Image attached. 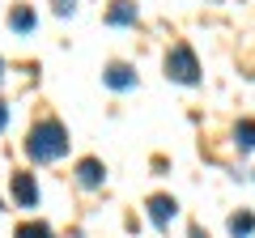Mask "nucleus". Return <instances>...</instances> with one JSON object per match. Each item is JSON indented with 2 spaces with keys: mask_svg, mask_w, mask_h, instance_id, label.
I'll use <instances>...</instances> for the list:
<instances>
[{
  "mask_svg": "<svg viewBox=\"0 0 255 238\" xmlns=\"http://www.w3.org/2000/svg\"><path fill=\"white\" fill-rule=\"evenodd\" d=\"M26 153L34 157V162H55V157L68 153V132H64L60 119H38L34 128H30Z\"/></svg>",
  "mask_w": 255,
  "mask_h": 238,
  "instance_id": "1",
  "label": "nucleus"
},
{
  "mask_svg": "<svg viewBox=\"0 0 255 238\" xmlns=\"http://www.w3.org/2000/svg\"><path fill=\"white\" fill-rule=\"evenodd\" d=\"M166 77H174V81H183V85H196L200 64H196V55H191L187 43H179L170 55H166Z\"/></svg>",
  "mask_w": 255,
  "mask_h": 238,
  "instance_id": "2",
  "label": "nucleus"
},
{
  "mask_svg": "<svg viewBox=\"0 0 255 238\" xmlns=\"http://www.w3.org/2000/svg\"><path fill=\"white\" fill-rule=\"evenodd\" d=\"M13 196H17V204H26V209H34L38 204V183H34V174H13Z\"/></svg>",
  "mask_w": 255,
  "mask_h": 238,
  "instance_id": "3",
  "label": "nucleus"
},
{
  "mask_svg": "<svg viewBox=\"0 0 255 238\" xmlns=\"http://www.w3.org/2000/svg\"><path fill=\"white\" fill-rule=\"evenodd\" d=\"M174 209H179V204H174L170 196H153V200H149V217H153V226L166 230V226H170V217H174Z\"/></svg>",
  "mask_w": 255,
  "mask_h": 238,
  "instance_id": "4",
  "label": "nucleus"
},
{
  "mask_svg": "<svg viewBox=\"0 0 255 238\" xmlns=\"http://www.w3.org/2000/svg\"><path fill=\"white\" fill-rule=\"evenodd\" d=\"M107 85L111 90H128V85H136V73H132L128 64H111L107 68Z\"/></svg>",
  "mask_w": 255,
  "mask_h": 238,
  "instance_id": "5",
  "label": "nucleus"
},
{
  "mask_svg": "<svg viewBox=\"0 0 255 238\" xmlns=\"http://www.w3.org/2000/svg\"><path fill=\"white\" fill-rule=\"evenodd\" d=\"M77 179H81V187H98V183H102V162L85 157V162L77 166Z\"/></svg>",
  "mask_w": 255,
  "mask_h": 238,
  "instance_id": "6",
  "label": "nucleus"
},
{
  "mask_svg": "<svg viewBox=\"0 0 255 238\" xmlns=\"http://www.w3.org/2000/svg\"><path fill=\"white\" fill-rule=\"evenodd\" d=\"M128 21H136V4L132 0H115L111 4V26H128Z\"/></svg>",
  "mask_w": 255,
  "mask_h": 238,
  "instance_id": "7",
  "label": "nucleus"
},
{
  "mask_svg": "<svg viewBox=\"0 0 255 238\" xmlns=\"http://www.w3.org/2000/svg\"><path fill=\"white\" fill-rule=\"evenodd\" d=\"M9 26L17 30V34H30V30H34V13H30L26 4H17V9H13V17H9Z\"/></svg>",
  "mask_w": 255,
  "mask_h": 238,
  "instance_id": "8",
  "label": "nucleus"
},
{
  "mask_svg": "<svg viewBox=\"0 0 255 238\" xmlns=\"http://www.w3.org/2000/svg\"><path fill=\"white\" fill-rule=\"evenodd\" d=\"M251 230H255V217H251V213H234V217H230V234H234V238H247Z\"/></svg>",
  "mask_w": 255,
  "mask_h": 238,
  "instance_id": "9",
  "label": "nucleus"
},
{
  "mask_svg": "<svg viewBox=\"0 0 255 238\" xmlns=\"http://www.w3.org/2000/svg\"><path fill=\"white\" fill-rule=\"evenodd\" d=\"M234 136H238V149H243V153H247V149H255V119H243Z\"/></svg>",
  "mask_w": 255,
  "mask_h": 238,
  "instance_id": "10",
  "label": "nucleus"
},
{
  "mask_svg": "<svg viewBox=\"0 0 255 238\" xmlns=\"http://www.w3.org/2000/svg\"><path fill=\"white\" fill-rule=\"evenodd\" d=\"M13 238H51V230H47L43 221H26V226H17Z\"/></svg>",
  "mask_w": 255,
  "mask_h": 238,
  "instance_id": "11",
  "label": "nucleus"
},
{
  "mask_svg": "<svg viewBox=\"0 0 255 238\" xmlns=\"http://www.w3.org/2000/svg\"><path fill=\"white\" fill-rule=\"evenodd\" d=\"M77 9V0H55V13H73Z\"/></svg>",
  "mask_w": 255,
  "mask_h": 238,
  "instance_id": "12",
  "label": "nucleus"
},
{
  "mask_svg": "<svg viewBox=\"0 0 255 238\" xmlns=\"http://www.w3.org/2000/svg\"><path fill=\"white\" fill-rule=\"evenodd\" d=\"M4 123H9V107L0 102V132H4Z\"/></svg>",
  "mask_w": 255,
  "mask_h": 238,
  "instance_id": "13",
  "label": "nucleus"
},
{
  "mask_svg": "<svg viewBox=\"0 0 255 238\" xmlns=\"http://www.w3.org/2000/svg\"><path fill=\"white\" fill-rule=\"evenodd\" d=\"M0 77H4V60H0Z\"/></svg>",
  "mask_w": 255,
  "mask_h": 238,
  "instance_id": "14",
  "label": "nucleus"
}]
</instances>
